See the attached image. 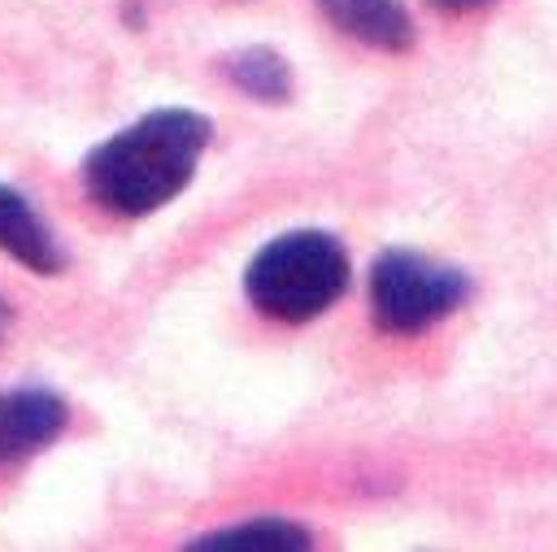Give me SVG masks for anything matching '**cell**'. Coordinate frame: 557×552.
<instances>
[{
  "instance_id": "obj_1",
  "label": "cell",
  "mask_w": 557,
  "mask_h": 552,
  "mask_svg": "<svg viewBox=\"0 0 557 552\" xmlns=\"http://www.w3.org/2000/svg\"><path fill=\"white\" fill-rule=\"evenodd\" d=\"M209 139L196 109H152L87 152L83 187L113 217H148L191 183Z\"/></svg>"
},
{
  "instance_id": "obj_10",
  "label": "cell",
  "mask_w": 557,
  "mask_h": 552,
  "mask_svg": "<svg viewBox=\"0 0 557 552\" xmlns=\"http://www.w3.org/2000/svg\"><path fill=\"white\" fill-rule=\"evenodd\" d=\"M4 322H9V304L0 300V326H4Z\"/></svg>"
},
{
  "instance_id": "obj_2",
  "label": "cell",
  "mask_w": 557,
  "mask_h": 552,
  "mask_svg": "<svg viewBox=\"0 0 557 552\" xmlns=\"http://www.w3.org/2000/svg\"><path fill=\"white\" fill-rule=\"evenodd\" d=\"M348 287V252L326 230H287L244 269V296L274 322H309Z\"/></svg>"
},
{
  "instance_id": "obj_8",
  "label": "cell",
  "mask_w": 557,
  "mask_h": 552,
  "mask_svg": "<svg viewBox=\"0 0 557 552\" xmlns=\"http://www.w3.org/2000/svg\"><path fill=\"white\" fill-rule=\"evenodd\" d=\"M222 74L226 83H235L244 96L252 100H287L292 91V74H287V61L270 48H239V52H226L222 57Z\"/></svg>"
},
{
  "instance_id": "obj_7",
  "label": "cell",
  "mask_w": 557,
  "mask_h": 552,
  "mask_svg": "<svg viewBox=\"0 0 557 552\" xmlns=\"http://www.w3.org/2000/svg\"><path fill=\"white\" fill-rule=\"evenodd\" d=\"M309 530H300L296 522H278V517H257V522H235L222 530H209L200 539H191L196 552H239V548H265V552H300L309 548Z\"/></svg>"
},
{
  "instance_id": "obj_4",
  "label": "cell",
  "mask_w": 557,
  "mask_h": 552,
  "mask_svg": "<svg viewBox=\"0 0 557 552\" xmlns=\"http://www.w3.org/2000/svg\"><path fill=\"white\" fill-rule=\"evenodd\" d=\"M70 422V409L48 387H17L0 391V465L26 461L30 452L48 448Z\"/></svg>"
},
{
  "instance_id": "obj_6",
  "label": "cell",
  "mask_w": 557,
  "mask_h": 552,
  "mask_svg": "<svg viewBox=\"0 0 557 552\" xmlns=\"http://www.w3.org/2000/svg\"><path fill=\"white\" fill-rule=\"evenodd\" d=\"M318 9L335 22V30L352 35L366 48L405 52L413 43L409 13L396 0H318Z\"/></svg>"
},
{
  "instance_id": "obj_9",
  "label": "cell",
  "mask_w": 557,
  "mask_h": 552,
  "mask_svg": "<svg viewBox=\"0 0 557 552\" xmlns=\"http://www.w3.org/2000/svg\"><path fill=\"white\" fill-rule=\"evenodd\" d=\"M435 9H444V13H470V9H483V4H492V0H431Z\"/></svg>"
},
{
  "instance_id": "obj_3",
  "label": "cell",
  "mask_w": 557,
  "mask_h": 552,
  "mask_svg": "<svg viewBox=\"0 0 557 552\" xmlns=\"http://www.w3.org/2000/svg\"><path fill=\"white\" fill-rule=\"evenodd\" d=\"M466 296H470L466 274L448 265H435L405 248H387L383 256H374L370 309H374L379 330L387 335H418L435 326L440 317H448L453 309H461Z\"/></svg>"
},
{
  "instance_id": "obj_5",
  "label": "cell",
  "mask_w": 557,
  "mask_h": 552,
  "mask_svg": "<svg viewBox=\"0 0 557 552\" xmlns=\"http://www.w3.org/2000/svg\"><path fill=\"white\" fill-rule=\"evenodd\" d=\"M0 252H9L17 265H26L35 274L65 269V252L52 239V230L44 226L39 209L9 183H0Z\"/></svg>"
}]
</instances>
